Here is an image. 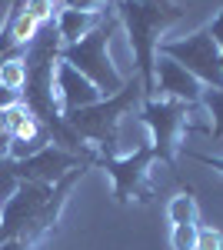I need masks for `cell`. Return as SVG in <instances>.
I'll return each instance as SVG.
<instances>
[{
	"instance_id": "obj_17",
	"label": "cell",
	"mask_w": 223,
	"mask_h": 250,
	"mask_svg": "<svg viewBox=\"0 0 223 250\" xmlns=\"http://www.w3.org/2000/svg\"><path fill=\"white\" fill-rule=\"evenodd\" d=\"M170 247L173 250H197V224H177L170 233Z\"/></svg>"
},
{
	"instance_id": "obj_2",
	"label": "cell",
	"mask_w": 223,
	"mask_h": 250,
	"mask_svg": "<svg viewBox=\"0 0 223 250\" xmlns=\"http://www.w3.org/2000/svg\"><path fill=\"white\" fill-rule=\"evenodd\" d=\"M183 17V10L173 0H117V20L127 30L130 50L137 57V70H140V83L147 100L157 97L153 87V67H157V47L163 43L170 23Z\"/></svg>"
},
{
	"instance_id": "obj_9",
	"label": "cell",
	"mask_w": 223,
	"mask_h": 250,
	"mask_svg": "<svg viewBox=\"0 0 223 250\" xmlns=\"http://www.w3.org/2000/svg\"><path fill=\"white\" fill-rule=\"evenodd\" d=\"M153 87L160 90L163 100H177V104H190V107H197L200 94H203V83L193 74H186L180 63L160 57V54H157V67H153Z\"/></svg>"
},
{
	"instance_id": "obj_24",
	"label": "cell",
	"mask_w": 223,
	"mask_h": 250,
	"mask_svg": "<svg viewBox=\"0 0 223 250\" xmlns=\"http://www.w3.org/2000/svg\"><path fill=\"white\" fill-rule=\"evenodd\" d=\"M220 70H223V50H220Z\"/></svg>"
},
{
	"instance_id": "obj_4",
	"label": "cell",
	"mask_w": 223,
	"mask_h": 250,
	"mask_svg": "<svg viewBox=\"0 0 223 250\" xmlns=\"http://www.w3.org/2000/svg\"><path fill=\"white\" fill-rule=\"evenodd\" d=\"M117 30H120L117 14H107V20L93 34H87L83 40H77V43L60 47V60L70 63L77 74H83L103 97H117L123 90V83H127L123 74L113 67V60H110V37Z\"/></svg>"
},
{
	"instance_id": "obj_18",
	"label": "cell",
	"mask_w": 223,
	"mask_h": 250,
	"mask_svg": "<svg viewBox=\"0 0 223 250\" xmlns=\"http://www.w3.org/2000/svg\"><path fill=\"white\" fill-rule=\"evenodd\" d=\"M197 250H223V230L197 227Z\"/></svg>"
},
{
	"instance_id": "obj_16",
	"label": "cell",
	"mask_w": 223,
	"mask_h": 250,
	"mask_svg": "<svg viewBox=\"0 0 223 250\" xmlns=\"http://www.w3.org/2000/svg\"><path fill=\"white\" fill-rule=\"evenodd\" d=\"M17 187H20V180H17V173H14V160L0 157V204H7L17 193Z\"/></svg>"
},
{
	"instance_id": "obj_11",
	"label": "cell",
	"mask_w": 223,
	"mask_h": 250,
	"mask_svg": "<svg viewBox=\"0 0 223 250\" xmlns=\"http://www.w3.org/2000/svg\"><path fill=\"white\" fill-rule=\"evenodd\" d=\"M103 20H107V14H87V10H67V7H60V14H57V37H60L63 47L77 43L87 34H93Z\"/></svg>"
},
{
	"instance_id": "obj_3",
	"label": "cell",
	"mask_w": 223,
	"mask_h": 250,
	"mask_svg": "<svg viewBox=\"0 0 223 250\" xmlns=\"http://www.w3.org/2000/svg\"><path fill=\"white\" fill-rule=\"evenodd\" d=\"M143 100H147V94H143L140 77H130L117 97H103L93 107L63 114V120H67V127L77 134V140H90L93 147L100 150L97 157H117L120 127H123L127 117H133L137 107H143Z\"/></svg>"
},
{
	"instance_id": "obj_7",
	"label": "cell",
	"mask_w": 223,
	"mask_h": 250,
	"mask_svg": "<svg viewBox=\"0 0 223 250\" xmlns=\"http://www.w3.org/2000/svg\"><path fill=\"white\" fill-rule=\"evenodd\" d=\"M97 164L113 177V197H117V204H130V200H143L147 204L150 197H153L147 177H150V167L157 164V154H153L150 140L140 144L127 157H97Z\"/></svg>"
},
{
	"instance_id": "obj_14",
	"label": "cell",
	"mask_w": 223,
	"mask_h": 250,
	"mask_svg": "<svg viewBox=\"0 0 223 250\" xmlns=\"http://www.w3.org/2000/svg\"><path fill=\"white\" fill-rule=\"evenodd\" d=\"M23 83H27V63L23 57H10L0 63V87H7V90H23Z\"/></svg>"
},
{
	"instance_id": "obj_15",
	"label": "cell",
	"mask_w": 223,
	"mask_h": 250,
	"mask_svg": "<svg viewBox=\"0 0 223 250\" xmlns=\"http://www.w3.org/2000/svg\"><path fill=\"white\" fill-rule=\"evenodd\" d=\"M54 10H60L57 0H27V3H23V14L34 17L40 27H50V23H54Z\"/></svg>"
},
{
	"instance_id": "obj_23",
	"label": "cell",
	"mask_w": 223,
	"mask_h": 250,
	"mask_svg": "<svg viewBox=\"0 0 223 250\" xmlns=\"http://www.w3.org/2000/svg\"><path fill=\"white\" fill-rule=\"evenodd\" d=\"M0 250H34V244H27V240H7V244H0Z\"/></svg>"
},
{
	"instance_id": "obj_21",
	"label": "cell",
	"mask_w": 223,
	"mask_h": 250,
	"mask_svg": "<svg viewBox=\"0 0 223 250\" xmlns=\"http://www.w3.org/2000/svg\"><path fill=\"white\" fill-rule=\"evenodd\" d=\"M206 30H210V37H213V43H217V47L223 50V3H220V14H217V20H213V23H210Z\"/></svg>"
},
{
	"instance_id": "obj_8",
	"label": "cell",
	"mask_w": 223,
	"mask_h": 250,
	"mask_svg": "<svg viewBox=\"0 0 223 250\" xmlns=\"http://www.w3.org/2000/svg\"><path fill=\"white\" fill-rule=\"evenodd\" d=\"M80 164H97V154H77L67 147L47 144L27 160H14V173L17 180H30V184H57L63 173H70Z\"/></svg>"
},
{
	"instance_id": "obj_1",
	"label": "cell",
	"mask_w": 223,
	"mask_h": 250,
	"mask_svg": "<svg viewBox=\"0 0 223 250\" xmlns=\"http://www.w3.org/2000/svg\"><path fill=\"white\" fill-rule=\"evenodd\" d=\"M93 164H80L70 173H63L57 184H30V180H20L17 193L3 204L0 210V244L7 240H27L37 247L47 233L54 230L57 217L63 210L70 190L77 187V180H83L87 170Z\"/></svg>"
},
{
	"instance_id": "obj_6",
	"label": "cell",
	"mask_w": 223,
	"mask_h": 250,
	"mask_svg": "<svg viewBox=\"0 0 223 250\" xmlns=\"http://www.w3.org/2000/svg\"><path fill=\"white\" fill-rule=\"evenodd\" d=\"M157 54H160V57H170L173 63H180L186 74H193L203 87L223 90L220 47L213 43L210 30H197V34L180 37V40H163V43L157 47Z\"/></svg>"
},
{
	"instance_id": "obj_12",
	"label": "cell",
	"mask_w": 223,
	"mask_h": 250,
	"mask_svg": "<svg viewBox=\"0 0 223 250\" xmlns=\"http://www.w3.org/2000/svg\"><path fill=\"white\" fill-rule=\"evenodd\" d=\"M200 107H203L206 117H210V134H213V140H223V90L203 87Z\"/></svg>"
},
{
	"instance_id": "obj_10",
	"label": "cell",
	"mask_w": 223,
	"mask_h": 250,
	"mask_svg": "<svg viewBox=\"0 0 223 250\" xmlns=\"http://www.w3.org/2000/svg\"><path fill=\"white\" fill-rule=\"evenodd\" d=\"M54 94H57V104L63 114H74V110H83V107H93L100 104L103 94L93 87L90 80L83 74H77L70 63L57 60V77H54Z\"/></svg>"
},
{
	"instance_id": "obj_22",
	"label": "cell",
	"mask_w": 223,
	"mask_h": 250,
	"mask_svg": "<svg viewBox=\"0 0 223 250\" xmlns=\"http://www.w3.org/2000/svg\"><path fill=\"white\" fill-rule=\"evenodd\" d=\"M197 164H203V167H210V170L223 173V157H210V154H190Z\"/></svg>"
},
{
	"instance_id": "obj_20",
	"label": "cell",
	"mask_w": 223,
	"mask_h": 250,
	"mask_svg": "<svg viewBox=\"0 0 223 250\" xmlns=\"http://www.w3.org/2000/svg\"><path fill=\"white\" fill-rule=\"evenodd\" d=\"M10 107H20V90L0 87V110H10Z\"/></svg>"
},
{
	"instance_id": "obj_13",
	"label": "cell",
	"mask_w": 223,
	"mask_h": 250,
	"mask_svg": "<svg viewBox=\"0 0 223 250\" xmlns=\"http://www.w3.org/2000/svg\"><path fill=\"white\" fill-rule=\"evenodd\" d=\"M167 217H170L173 227L177 224H197V200L190 193H177L167 204Z\"/></svg>"
},
{
	"instance_id": "obj_19",
	"label": "cell",
	"mask_w": 223,
	"mask_h": 250,
	"mask_svg": "<svg viewBox=\"0 0 223 250\" xmlns=\"http://www.w3.org/2000/svg\"><path fill=\"white\" fill-rule=\"evenodd\" d=\"M60 7H67V10H87V14H107L110 0H60Z\"/></svg>"
},
{
	"instance_id": "obj_5",
	"label": "cell",
	"mask_w": 223,
	"mask_h": 250,
	"mask_svg": "<svg viewBox=\"0 0 223 250\" xmlns=\"http://www.w3.org/2000/svg\"><path fill=\"white\" fill-rule=\"evenodd\" d=\"M190 114H193L190 104H177V100H163V97L143 100V107L137 110V120L150 130V147H153L157 160H163V164L177 160Z\"/></svg>"
},
{
	"instance_id": "obj_25",
	"label": "cell",
	"mask_w": 223,
	"mask_h": 250,
	"mask_svg": "<svg viewBox=\"0 0 223 250\" xmlns=\"http://www.w3.org/2000/svg\"><path fill=\"white\" fill-rule=\"evenodd\" d=\"M0 210H3V204H0Z\"/></svg>"
}]
</instances>
